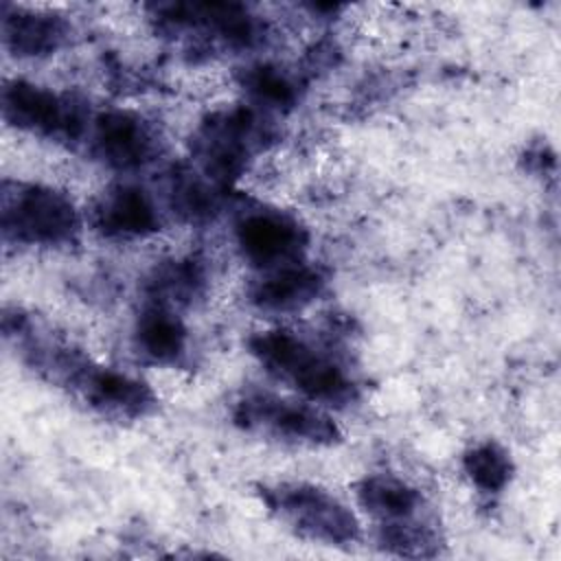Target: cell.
<instances>
[{
    "label": "cell",
    "instance_id": "6da1fadb",
    "mask_svg": "<svg viewBox=\"0 0 561 561\" xmlns=\"http://www.w3.org/2000/svg\"><path fill=\"white\" fill-rule=\"evenodd\" d=\"M250 355L280 383L320 408H346L359 399L353 370L329 348L289 329H265L248 337Z\"/></svg>",
    "mask_w": 561,
    "mask_h": 561
},
{
    "label": "cell",
    "instance_id": "7a4b0ae2",
    "mask_svg": "<svg viewBox=\"0 0 561 561\" xmlns=\"http://www.w3.org/2000/svg\"><path fill=\"white\" fill-rule=\"evenodd\" d=\"M0 228L13 245L61 248L79 239L83 219L72 197L55 186L2 180Z\"/></svg>",
    "mask_w": 561,
    "mask_h": 561
},
{
    "label": "cell",
    "instance_id": "3957f363",
    "mask_svg": "<svg viewBox=\"0 0 561 561\" xmlns=\"http://www.w3.org/2000/svg\"><path fill=\"white\" fill-rule=\"evenodd\" d=\"M267 513L296 537L322 546H353L362 537L357 515L337 495L305 480H276L256 486Z\"/></svg>",
    "mask_w": 561,
    "mask_h": 561
},
{
    "label": "cell",
    "instance_id": "277c9868",
    "mask_svg": "<svg viewBox=\"0 0 561 561\" xmlns=\"http://www.w3.org/2000/svg\"><path fill=\"white\" fill-rule=\"evenodd\" d=\"M267 140H272V129L263 112L234 105L202 118L191 136V153L197 171L215 186L228 191Z\"/></svg>",
    "mask_w": 561,
    "mask_h": 561
},
{
    "label": "cell",
    "instance_id": "5b68a950",
    "mask_svg": "<svg viewBox=\"0 0 561 561\" xmlns=\"http://www.w3.org/2000/svg\"><path fill=\"white\" fill-rule=\"evenodd\" d=\"M232 423L245 434L289 447H333L342 430L327 412L307 399H291L270 390H245L232 405Z\"/></svg>",
    "mask_w": 561,
    "mask_h": 561
},
{
    "label": "cell",
    "instance_id": "8992f818",
    "mask_svg": "<svg viewBox=\"0 0 561 561\" xmlns=\"http://www.w3.org/2000/svg\"><path fill=\"white\" fill-rule=\"evenodd\" d=\"M7 125L57 142H83L90 110L72 94H61L26 79H11L0 92Z\"/></svg>",
    "mask_w": 561,
    "mask_h": 561
},
{
    "label": "cell",
    "instance_id": "52a82bcc",
    "mask_svg": "<svg viewBox=\"0 0 561 561\" xmlns=\"http://www.w3.org/2000/svg\"><path fill=\"white\" fill-rule=\"evenodd\" d=\"M234 243L241 259L263 274L307 261L309 230L287 210L252 206L234 221Z\"/></svg>",
    "mask_w": 561,
    "mask_h": 561
},
{
    "label": "cell",
    "instance_id": "ba28073f",
    "mask_svg": "<svg viewBox=\"0 0 561 561\" xmlns=\"http://www.w3.org/2000/svg\"><path fill=\"white\" fill-rule=\"evenodd\" d=\"M83 142L94 160L123 173L145 169L160 153L156 127L140 114L118 107L94 114Z\"/></svg>",
    "mask_w": 561,
    "mask_h": 561
},
{
    "label": "cell",
    "instance_id": "9c48e42d",
    "mask_svg": "<svg viewBox=\"0 0 561 561\" xmlns=\"http://www.w3.org/2000/svg\"><path fill=\"white\" fill-rule=\"evenodd\" d=\"M156 18L169 31H195L230 48H250L261 39V24L237 2H164Z\"/></svg>",
    "mask_w": 561,
    "mask_h": 561
},
{
    "label": "cell",
    "instance_id": "30bf717a",
    "mask_svg": "<svg viewBox=\"0 0 561 561\" xmlns=\"http://www.w3.org/2000/svg\"><path fill=\"white\" fill-rule=\"evenodd\" d=\"M92 226L105 239H142L162 228L158 202L136 184H114L92 206Z\"/></svg>",
    "mask_w": 561,
    "mask_h": 561
},
{
    "label": "cell",
    "instance_id": "8fae6325",
    "mask_svg": "<svg viewBox=\"0 0 561 561\" xmlns=\"http://www.w3.org/2000/svg\"><path fill=\"white\" fill-rule=\"evenodd\" d=\"M329 276L322 267L300 261L272 272H263L248 289L254 309L272 316L298 313L313 305L327 289Z\"/></svg>",
    "mask_w": 561,
    "mask_h": 561
},
{
    "label": "cell",
    "instance_id": "7c38bea8",
    "mask_svg": "<svg viewBox=\"0 0 561 561\" xmlns=\"http://www.w3.org/2000/svg\"><path fill=\"white\" fill-rule=\"evenodd\" d=\"M353 489L359 508L373 519L375 528L434 517L423 493L394 473H368Z\"/></svg>",
    "mask_w": 561,
    "mask_h": 561
},
{
    "label": "cell",
    "instance_id": "4fadbf2b",
    "mask_svg": "<svg viewBox=\"0 0 561 561\" xmlns=\"http://www.w3.org/2000/svg\"><path fill=\"white\" fill-rule=\"evenodd\" d=\"M70 37V22L59 13L2 4L4 48L22 59L46 57L59 50Z\"/></svg>",
    "mask_w": 561,
    "mask_h": 561
},
{
    "label": "cell",
    "instance_id": "5bb4252c",
    "mask_svg": "<svg viewBox=\"0 0 561 561\" xmlns=\"http://www.w3.org/2000/svg\"><path fill=\"white\" fill-rule=\"evenodd\" d=\"M136 353L158 366H178L188 353V327L180 311L145 300L131 329Z\"/></svg>",
    "mask_w": 561,
    "mask_h": 561
},
{
    "label": "cell",
    "instance_id": "9a60e30c",
    "mask_svg": "<svg viewBox=\"0 0 561 561\" xmlns=\"http://www.w3.org/2000/svg\"><path fill=\"white\" fill-rule=\"evenodd\" d=\"M208 274L199 259L182 256L158 263L142 283L145 300L180 311L206 294Z\"/></svg>",
    "mask_w": 561,
    "mask_h": 561
},
{
    "label": "cell",
    "instance_id": "2e32d148",
    "mask_svg": "<svg viewBox=\"0 0 561 561\" xmlns=\"http://www.w3.org/2000/svg\"><path fill=\"white\" fill-rule=\"evenodd\" d=\"M224 193V188L215 186L210 180L193 169L173 171L167 184L169 208L191 224L210 221L221 210Z\"/></svg>",
    "mask_w": 561,
    "mask_h": 561
},
{
    "label": "cell",
    "instance_id": "e0dca14e",
    "mask_svg": "<svg viewBox=\"0 0 561 561\" xmlns=\"http://www.w3.org/2000/svg\"><path fill=\"white\" fill-rule=\"evenodd\" d=\"M239 83L261 110L285 112L298 103V81L274 64H254L243 68Z\"/></svg>",
    "mask_w": 561,
    "mask_h": 561
},
{
    "label": "cell",
    "instance_id": "ac0fdd59",
    "mask_svg": "<svg viewBox=\"0 0 561 561\" xmlns=\"http://www.w3.org/2000/svg\"><path fill=\"white\" fill-rule=\"evenodd\" d=\"M462 471L478 491L497 495L511 484L515 465L500 443L482 440L462 454Z\"/></svg>",
    "mask_w": 561,
    "mask_h": 561
},
{
    "label": "cell",
    "instance_id": "d6986e66",
    "mask_svg": "<svg viewBox=\"0 0 561 561\" xmlns=\"http://www.w3.org/2000/svg\"><path fill=\"white\" fill-rule=\"evenodd\" d=\"M375 535L379 548L397 557H436L443 548V535L436 517H425L401 526H381L375 528Z\"/></svg>",
    "mask_w": 561,
    "mask_h": 561
}]
</instances>
